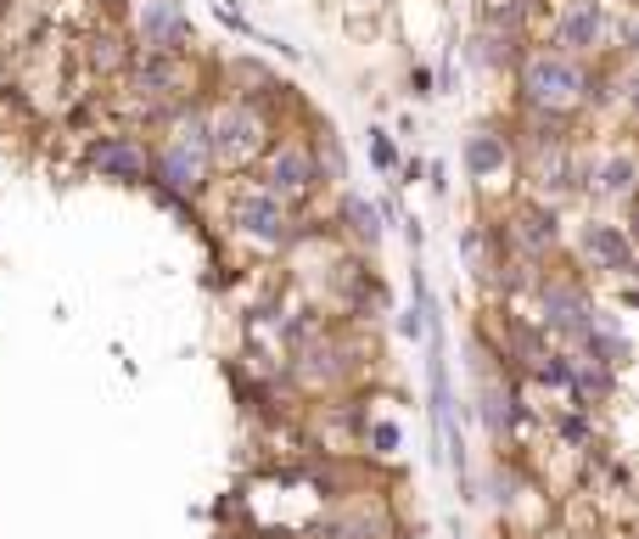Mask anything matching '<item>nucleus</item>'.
Masks as SVG:
<instances>
[{
	"label": "nucleus",
	"instance_id": "f257e3e1",
	"mask_svg": "<svg viewBox=\"0 0 639 539\" xmlns=\"http://www.w3.org/2000/svg\"><path fill=\"white\" fill-rule=\"evenodd\" d=\"M517 85H522L528 112H544V118H572L594 96L589 68L572 57H556V51H528L517 68Z\"/></svg>",
	"mask_w": 639,
	"mask_h": 539
},
{
	"label": "nucleus",
	"instance_id": "f03ea898",
	"mask_svg": "<svg viewBox=\"0 0 639 539\" xmlns=\"http://www.w3.org/2000/svg\"><path fill=\"white\" fill-rule=\"evenodd\" d=\"M275 147V124L258 101L230 96L219 112H208V164L219 169H253Z\"/></svg>",
	"mask_w": 639,
	"mask_h": 539
},
{
	"label": "nucleus",
	"instance_id": "7ed1b4c3",
	"mask_svg": "<svg viewBox=\"0 0 639 539\" xmlns=\"http://www.w3.org/2000/svg\"><path fill=\"white\" fill-rule=\"evenodd\" d=\"M611 46V18H606V0H561V12L550 18V46L556 57H600Z\"/></svg>",
	"mask_w": 639,
	"mask_h": 539
},
{
	"label": "nucleus",
	"instance_id": "20e7f679",
	"mask_svg": "<svg viewBox=\"0 0 639 539\" xmlns=\"http://www.w3.org/2000/svg\"><path fill=\"white\" fill-rule=\"evenodd\" d=\"M258 164H264V180H258V186H264L269 197H281L286 208H292V203H303V197L320 186L314 147H303V141H275Z\"/></svg>",
	"mask_w": 639,
	"mask_h": 539
},
{
	"label": "nucleus",
	"instance_id": "39448f33",
	"mask_svg": "<svg viewBox=\"0 0 639 539\" xmlns=\"http://www.w3.org/2000/svg\"><path fill=\"white\" fill-rule=\"evenodd\" d=\"M135 90L146 101H191L197 96V62L186 51H146L135 62Z\"/></svg>",
	"mask_w": 639,
	"mask_h": 539
},
{
	"label": "nucleus",
	"instance_id": "423d86ee",
	"mask_svg": "<svg viewBox=\"0 0 639 539\" xmlns=\"http://www.w3.org/2000/svg\"><path fill=\"white\" fill-rule=\"evenodd\" d=\"M85 164H90V175H101L112 186H146L151 180V153L135 141V135H101Z\"/></svg>",
	"mask_w": 639,
	"mask_h": 539
},
{
	"label": "nucleus",
	"instance_id": "0eeeda50",
	"mask_svg": "<svg viewBox=\"0 0 639 539\" xmlns=\"http://www.w3.org/2000/svg\"><path fill=\"white\" fill-rule=\"evenodd\" d=\"M230 225H242L258 242H286L292 236V208L281 197H269L264 186H242L230 197Z\"/></svg>",
	"mask_w": 639,
	"mask_h": 539
},
{
	"label": "nucleus",
	"instance_id": "6e6552de",
	"mask_svg": "<svg viewBox=\"0 0 639 539\" xmlns=\"http://www.w3.org/2000/svg\"><path fill=\"white\" fill-rule=\"evenodd\" d=\"M140 40H146V51H186L191 23H186V12L175 0H146L140 7Z\"/></svg>",
	"mask_w": 639,
	"mask_h": 539
},
{
	"label": "nucleus",
	"instance_id": "1a4fd4ad",
	"mask_svg": "<svg viewBox=\"0 0 639 539\" xmlns=\"http://www.w3.org/2000/svg\"><path fill=\"white\" fill-rule=\"evenodd\" d=\"M589 192L606 197V203H628V192H633V153L628 147L600 153L594 169H589Z\"/></svg>",
	"mask_w": 639,
	"mask_h": 539
},
{
	"label": "nucleus",
	"instance_id": "9d476101",
	"mask_svg": "<svg viewBox=\"0 0 639 539\" xmlns=\"http://www.w3.org/2000/svg\"><path fill=\"white\" fill-rule=\"evenodd\" d=\"M572 180H578V169H572L567 141H544V147H533V186H539V197H561Z\"/></svg>",
	"mask_w": 639,
	"mask_h": 539
},
{
	"label": "nucleus",
	"instance_id": "9b49d317",
	"mask_svg": "<svg viewBox=\"0 0 639 539\" xmlns=\"http://www.w3.org/2000/svg\"><path fill=\"white\" fill-rule=\"evenodd\" d=\"M583 253H589L600 270H628V264H633L628 231H622V225H611V219H594V225H583Z\"/></svg>",
	"mask_w": 639,
	"mask_h": 539
},
{
	"label": "nucleus",
	"instance_id": "f8f14e48",
	"mask_svg": "<svg viewBox=\"0 0 639 539\" xmlns=\"http://www.w3.org/2000/svg\"><path fill=\"white\" fill-rule=\"evenodd\" d=\"M511 164V147H505V135H489V129H476L471 141H465V169L471 180H500Z\"/></svg>",
	"mask_w": 639,
	"mask_h": 539
},
{
	"label": "nucleus",
	"instance_id": "ddd939ff",
	"mask_svg": "<svg viewBox=\"0 0 639 539\" xmlns=\"http://www.w3.org/2000/svg\"><path fill=\"white\" fill-rule=\"evenodd\" d=\"M432 416H438V433L449 444V461L460 467V433H454V393H449V365H443V349H432Z\"/></svg>",
	"mask_w": 639,
	"mask_h": 539
},
{
	"label": "nucleus",
	"instance_id": "4468645a",
	"mask_svg": "<svg viewBox=\"0 0 639 539\" xmlns=\"http://www.w3.org/2000/svg\"><path fill=\"white\" fill-rule=\"evenodd\" d=\"M539 12V0H483V23L494 29V35H511V40H522L528 35V18Z\"/></svg>",
	"mask_w": 639,
	"mask_h": 539
},
{
	"label": "nucleus",
	"instance_id": "2eb2a0df",
	"mask_svg": "<svg viewBox=\"0 0 639 539\" xmlns=\"http://www.w3.org/2000/svg\"><path fill=\"white\" fill-rule=\"evenodd\" d=\"M517 236H522L528 253H550V247H556V208H550V203L522 208V214H517Z\"/></svg>",
	"mask_w": 639,
	"mask_h": 539
},
{
	"label": "nucleus",
	"instance_id": "dca6fc26",
	"mask_svg": "<svg viewBox=\"0 0 639 539\" xmlns=\"http://www.w3.org/2000/svg\"><path fill=\"white\" fill-rule=\"evenodd\" d=\"M343 214H348V225H354L365 242H376V236H382V214H376V203H365V197H348V203H343Z\"/></svg>",
	"mask_w": 639,
	"mask_h": 539
},
{
	"label": "nucleus",
	"instance_id": "f3484780",
	"mask_svg": "<svg viewBox=\"0 0 639 539\" xmlns=\"http://www.w3.org/2000/svg\"><path fill=\"white\" fill-rule=\"evenodd\" d=\"M124 40L118 35H101V40H90V62L101 68V74H112V68H124L129 62V51H118Z\"/></svg>",
	"mask_w": 639,
	"mask_h": 539
},
{
	"label": "nucleus",
	"instance_id": "a211bd4d",
	"mask_svg": "<svg viewBox=\"0 0 639 539\" xmlns=\"http://www.w3.org/2000/svg\"><path fill=\"white\" fill-rule=\"evenodd\" d=\"M371 158H376V169H393V164H399V153H393V141H387L382 129H371Z\"/></svg>",
	"mask_w": 639,
	"mask_h": 539
},
{
	"label": "nucleus",
	"instance_id": "6ab92c4d",
	"mask_svg": "<svg viewBox=\"0 0 639 539\" xmlns=\"http://www.w3.org/2000/svg\"><path fill=\"white\" fill-rule=\"evenodd\" d=\"M376 444H382V450H393V444H399V428H387V422H382V428H376Z\"/></svg>",
	"mask_w": 639,
	"mask_h": 539
}]
</instances>
